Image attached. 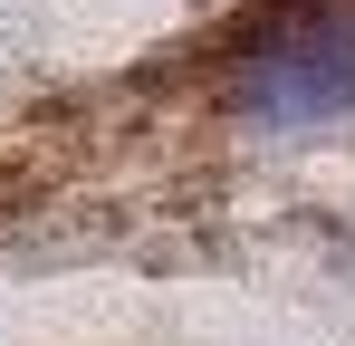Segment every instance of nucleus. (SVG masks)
<instances>
[{
  "instance_id": "1",
  "label": "nucleus",
  "mask_w": 355,
  "mask_h": 346,
  "mask_svg": "<svg viewBox=\"0 0 355 346\" xmlns=\"http://www.w3.org/2000/svg\"><path fill=\"white\" fill-rule=\"evenodd\" d=\"M221 115L259 145L346 125L355 115V0H288L279 19H259L221 77Z\"/></svg>"
}]
</instances>
